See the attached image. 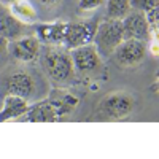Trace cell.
I'll list each match as a JSON object with an SVG mask.
<instances>
[{
	"label": "cell",
	"mask_w": 159,
	"mask_h": 159,
	"mask_svg": "<svg viewBox=\"0 0 159 159\" xmlns=\"http://www.w3.org/2000/svg\"><path fill=\"white\" fill-rule=\"evenodd\" d=\"M10 13L22 24H32L37 21V10L29 0H18L10 5Z\"/></svg>",
	"instance_id": "14"
},
{
	"label": "cell",
	"mask_w": 159,
	"mask_h": 159,
	"mask_svg": "<svg viewBox=\"0 0 159 159\" xmlns=\"http://www.w3.org/2000/svg\"><path fill=\"white\" fill-rule=\"evenodd\" d=\"M123 29H124V38H137L147 42L150 38L151 25L148 22L145 11L135 10L129 11V15L123 18Z\"/></svg>",
	"instance_id": "6"
},
{
	"label": "cell",
	"mask_w": 159,
	"mask_h": 159,
	"mask_svg": "<svg viewBox=\"0 0 159 159\" xmlns=\"http://www.w3.org/2000/svg\"><path fill=\"white\" fill-rule=\"evenodd\" d=\"M29 100L19 97V96H13L7 94L3 100V107L0 110V123L3 121H18V119L29 110Z\"/></svg>",
	"instance_id": "10"
},
{
	"label": "cell",
	"mask_w": 159,
	"mask_h": 159,
	"mask_svg": "<svg viewBox=\"0 0 159 159\" xmlns=\"http://www.w3.org/2000/svg\"><path fill=\"white\" fill-rule=\"evenodd\" d=\"M124 40L123 19H110L102 21L94 32V45L100 54L110 56L115 52L118 45Z\"/></svg>",
	"instance_id": "2"
},
{
	"label": "cell",
	"mask_w": 159,
	"mask_h": 159,
	"mask_svg": "<svg viewBox=\"0 0 159 159\" xmlns=\"http://www.w3.org/2000/svg\"><path fill=\"white\" fill-rule=\"evenodd\" d=\"M40 3H43V5H56V3H59L61 0H38Z\"/></svg>",
	"instance_id": "22"
},
{
	"label": "cell",
	"mask_w": 159,
	"mask_h": 159,
	"mask_svg": "<svg viewBox=\"0 0 159 159\" xmlns=\"http://www.w3.org/2000/svg\"><path fill=\"white\" fill-rule=\"evenodd\" d=\"M35 91V81L29 73H15L7 80V94L19 96L24 99H30Z\"/></svg>",
	"instance_id": "11"
},
{
	"label": "cell",
	"mask_w": 159,
	"mask_h": 159,
	"mask_svg": "<svg viewBox=\"0 0 159 159\" xmlns=\"http://www.w3.org/2000/svg\"><path fill=\"white\" fill-rule=\"evenodd\" d=\"M7 42H8V40H7L2 34H0V51H3V49L7 48Z\"/></svg>",
	"instance_id": "21"
},
{
	"label": "cell",
	"mask_w": 159,
	"mask_h": 159,
	"mask_svg": "<svg viewBox=\"0 0 159 159\" xmlns=\"http://www.w3.org/2000/svg\"><path fill=\"white\" fill-rule=\"evenodd\" d=\"M145 52H147V46H145L143 40L137 38H124L121 43L118 45V48L113 52V57L119 65L124 67H132L137 65L139 62L143 61Z\"/></svg>",
	"instance_id": "4"
},
{
	"label": "cell",
	"mask_w": 159,
	"mask_h": 159,
	"mask_svg": "<svg viewBox=\"0 0 159 159\" xmlns=\"http://www.w3.org/2000/svg\"><path fill=\"white\" fill-rule=\"evenodd\" d=\"M132 110H134V99L123 91L111 92L99 105V111L110 119H124L132 113Z\"/></svg>",
	"instance_id": "3"
},
{
	"label": "cell",
	"mask_w": 159,
	"mask_h": 159,
	"mask_svg": "<svg viewBox=\"0 0 159 159\" xmlns=\"http://www.w3.org/2000/svg\"><path fill=\"white\" fill-rule=\"evenodd\" d=\"M130 5H132L134 10H140V11L147 13L148 10H151L156 5H159V2L157 0H130Z\"/></svg>",
	"instance_id": "17"
},
{
	"label": "cell",
	"mask_w": 159,
	"mask_h": 159,
	"mask_svg": "<svg viewBox=\"0 0 159 159\" xmlns=\"http://www.w3.org/2000/svg\"><path fill=\"white\" fill-rule=\"evenodd\" d=\"M132 5L130 0H108L107 2V18L123 19L129 15Z\"/></svg>",
	"instance_id": "15"
},
{
	"label": "cell",
	"mask_w": 159,
	"mask_h": 159,
	"mask_svg": "<svg viewBox=\"0 0 159 159\" xmlns=\"http://www.w3.org/2000/svg\"><path fill=\"white\" fill-rule=\"evenodd\" d=\"M145 15H147L148 22H150L151 27H157V29H159V5H156L154 8L148 10Z\"/></svg>",
	"instance_id": "19"
},
{
	"label": "cell",
	"mask_w": 159,
	"mask_h": 159,
	"mask_svg": "<svg viewBox=\"0 0 159 159\" xmlns=\"http://www.w3.org/2000/svg\"><path fill=\"white\" fill-rule=\"evenodd\" d=\"M69 51H70L75 70L81 72V73L92 72L100 65V52H99V49L96 48L94 43L81 45L78 48L69 49Z\"/></svg>",
	"instance_id": "5"
},
{
	"label": "cell",
	"mask_w": 159,
	"mask_h": 159,
	"mask_svg": "<svg viewBox=\"0 0 159 159\" xmlns=\"http://www.w3.org/2000/svg\"><path fill=\"white\" fill-rule=\"evenodd\" d=\"M150 49H151V52H153V54H159V43H154V42H151V45H150Z\"/></svg>",
	"instance_id": "20"
},
{
	"label": "cell",
	"mask_w": 159,
	"mask_h": 159,
	"mask_svg": "<svg viewBox=\"0 0 159 159\" xmlns=\"http://www.w3.org/2000/svg\"><path fill=\"white\" fill-rule=\"evenodd\" d=\"M43 64L51 80L54 81H67L73 75V62L70 51L62 45H49L43 51Z\"/></svg>",
	"instance_id": "1"
},
{
	"label": "cell",
	"mask_w": 159,
	"mask_h": 159,
	"mask_svg": "<svg viewBox=\"0 0 159 159\" xmlns=\"http://www.w3.org/2000/svg\"><path fill=\"white\" fill-rule=\"evenodd\" d=\"M46 100L51 103V107L54 108L57 116L72 113L78 105V97L69 92L67 89H54Z\"/></svg>",
	"instance_id": "13"
},
{
	"label": "cell",
	"mask_w": 159,
	"mask_h": 159,
	"mask_svg": "<svg viewBox=\"0 0 159 159\" xmlns=\"http://www.w3.org/2000/svg\"><path fill=\"white\" fill-rule=\"evenodd\" d=\"M15 2H18V0H0V3L5 5V7H10V5H13Z\"/></svg>",
	"instance_id": "23"
},
{
	"label": "cell",
	"mask_w": 159,
	"mask_h": 159,
	"mask_svg": "<svg viewBox=\"0 0 159 159\" xmlns=\"http://www.w3.org/2000/svg\"><path fill=\"white\" fill-rule=\"evenodd\" d=\"M105 3V0H80L78 8L81 11H94Z\"/></svg>",
	"instance_id": "18"
},
{
	"label": "cell",
	"mask_w": 159,
	"mask_h": 159,
	"mask_svg": "<svg viewBox=\"0 0 159 159\" xmlns=\"http://www.w3.org/2000/svg\"><path fill=\"white\" fill-rule=\"evenodd\" d=\"M154 89L159 92V75H157V78H156V81H154Z\"/></svg>",
	"instance_id": "24"
},
{
	"label": "cell",
	"mask_w": 159,
	"mask_h": 159,
	"mask_svg": "<svg viewBox=\"0 0 159 159\" xmlns=\"http://www.w3.org/2000/svg\"><path fill=\"white\" fill-rule=\"evenodd\" d=\"M67 22L54 21L49 24H38L35 25V37L40 40V43L45 45H62Z\"/></svg>",
	"instance_id": "8"
},
{
	"label": "cell",
	"mask_w": 159,
	"mask_h": 159,
	"mask_svg": "<svg viewBox=\"0 0 159 159\" xmlns=\"http://www.w3.org/2000/svg\"><path fill=\"white\" fill-rule=\"evenodd\" d=\"M21 24L15 16H7L3 19H0V34H2L7 40L15 38L21 34Z\"/></svg>",
	"instance_id": "16"
},
{
	"label": "cell",
	"mask_w": 159,
	"mask_h": 159,
	"mask_svg": "<svg viewBox=\"0 0 159 159\" xmlns=\"http://www.w3.org/2000/svg\"><path fill=\"white\" fill-rule=\"evenodd\" d=\"M94 29L89 24H83V22H67V29H65V37H64V43L62 46L67 49H73L81 45H88L92 43L94 40Z\"/></svg>",
	"instance_id": "7"
},
{
	"label": "cell",
	"mask_w": 159,
	"mask_h": 159,
	"mask_svg": "<svg viewBox=\"0 0 159 159\" xmlns=\"http://www.w3.org/2000/svg\"><path fill=\"white\" fill-rule=\"evenodd\" d=\"M11 56L22 61V62H30L38 57L40 54V40L37 37H22L18 38L10 48Z\"/></svg>",
	"instance_id": "9"
},
{
	"label": "cell",
	"mask_w": 159,
	"mask_h": 159,
	"mask_svg": "<svg viewBox=\"0 0 159 159\" xmlns=\"http://www.w3.org/2000/svg\"><path fill=\"white\" fill-rule=\"evenodd\" d=\"M59 116L54 111V108L51 107V103L48 100L38 102L35 105H30L29 110L25 111L18 121H25V123H54L57 121Z\"/></svg>",
	"instance_id": "12"
},
{
	"label": "cell",
	"mask_w": 159,
	"mask_h": 159,
	"mask_svg": "<svg viewBox=\"0 0 159 159\" xmlns=\"http://www.w3.org/2000/svg\"><path fill=\"white\" fill-rule=\"evenodd\" d=\"M157 2H159V0H157Z\"/></svg>",
	"instance_id": "25"
}]
</instances>
